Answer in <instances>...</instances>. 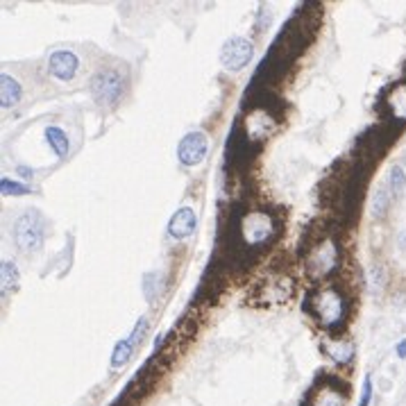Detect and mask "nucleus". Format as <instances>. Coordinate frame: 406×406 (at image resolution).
Returning a JSON list of instances; mask_svg holds the SVG:
<instances>
[{
    "instance_id": "11",
    "label": "nucleus",
    "mask_w": 406,
    "mask_h": 406,
    "mask_svg": "<svg viewBox=\"0 0 406 406\" xmlns=\"http://www.w3.org/2000/svg\"><path fill=\"white\" fill-rule=\"evenodd\" d=\"M348 395L336 382H325L320 395H311V406H343Z\"/></svg>"
},
{
    "instance_id": "4",
    "label": "nucleus",
    "mask_w": 406,
    "mask_h": 406,
    "mask_svg": "<svg viewBox=\"0 0 406 406\" xmlns=\"http://www.w3.org/2000/svg\"><path fill=\"white\" fill-rule=\"evenodd\" d=\"M14 241L21 252H37L43 243V220L37 211L23 213L14 225Z\"/></svg>"
},
{
    "instance_id": "10",
    "label": "nucleus",
    "mask_w": 406,
    "mask_h": 406,
    "mask_svg": "<svg viewBox=\"0 0 406 406\" xmlns=\"http://www.w3.org/2000/svg\"><path fill=\"white\" fill-rule=\"evenodd\" d=\"M245 127H247V139L261 141V139H266V136L273 134V118H270V114H268V111L254 109L252 114H250Z\"/></svg>"
},
{
    "instance_id": "17",
    "label": "nucleus",
    "mask_w": 406,
    "mask_h": 406,
    "mask_svg": "<svg viewBox=\"0 0 406 406\" xmlns=\"http://www.w3.org/2000/svg\"><path fill=\"white\" fill-rule=\"evenodd\" d=\"M402 107H406V84L395 86L393 98H391V111H393V116L400 118V120H404V109Z\"/></svg>"
},
{
    "instance_id": "22",
    "label": "nucleus",
    "mask_w": 406,
    "mask_h": 406,
    "mask_svg": "<svg viewBox=\"0 0 406 406\" xmlns=\"http://www.w3.org/2000/svg\"><path fill=\"white\" fill-rule=\"evenodd\" d=\"M370 400H373V382H370V377L364 379V388H361V402L359 406H368Z\"/></svg>"
},
{
    "instance_id": "12",
    "label": "nucleus",
    "mask_w": 406,
    "mask_h": 406,
    "mask_svg": "<svg viewBox=\"0 0 406 406\" xmlns=\"http://www.w3.org/2000/svg\"><path fill=\"white\" fill-rule=\"evenodd\" d=\"M21 96H23V89H21V84L14 80V77H10V75L0 77V105L3 107L19 105Z\"/></svg>"
},
{
    "instance_id": "8",
    "label": "nucleus",
    "mask_w": 406,
    "mask_h": 406,
    "mask_svg": "<svg viewBox=\"0 0 406 406\" xmlns=\"http://www.w3.org/2000/svg\"><path fill=\"white\" fill-rule=\"evenodd\" d=\"M77 68H80V62L71 50H57L48 59V71L62 82H71L77 75Z\"/></svg>"
},
{
    "instance_id": "5",
    "label": "nucleus",
    "mask_w": 406,
    "mask_h": 406,
    "mask_svg": "<svg viewBox=\"0 0 406 406\" xmlns=\"http://www.w3.org/2000/svg\"><path fill=\"white\" fill-rule=\"evenodd\" d=\"M254 55L252 41H247L245 37H232L225 41V46L220 50V62L227 71H241L250 64V59Z\"/></svg>"
},
{
    "instance_id": "6",
    "label": "nucleus",
    "mask_w": 406,
    "mask_h": 406,
    "mask_svg": "<svg viewBox=\"0 0 406 406\" xmlns=\"http://www.w3.org/2000/svg\"><path fill=\"white\" fill-rule=\"evenodd\" d=\"M241 232H243V238L250 245H261L268 238L273 236L275 225L273 218L263 211H252L243 218V225H241Z\"/></svg>"
},
{
    "instance_id": "23",
    "label": "nucleus",
    "mask_w": 406,
    "mask_h": 406,
    "mask_svg": "<svg viewBox=\"0 0 406 406\" xmlns=\"http://www.w3.org/2000/svg\"><path fill=\"white\" fill-rule=\"evenodd\" d=\"M395 352H397V357H400V359H406V339H404V341H400V343H397V348H395Z\"/></svg>"
},
{
    "instance_id": "19",
    "label": "nucleus",
    "mask_w": 406,
    "mask_h": 406,
    "mask_svg": "<svg viewBox=\"0 0 406 406\" xmlns=\"http://www.w3.org/2000/svg\"><path fill=\"white\" fill-rule=\"evenodd\" d=\"M388 204H391V195L386 193V186H382L375 195V218H384L388 211Z\"/></svg>"
},
{
    "instance_id": "9",
    "label": "nucleus",
    "mask_w": 406,
    "mask_h": 406,
    "mask_svg": "<svg viewBox=\"0 0 406 406\" xmlns=\"http://www.w3.org/2000/svg\"><path fill=\"white\" fill-rule=\"evenodd\" d=\"M195 211L191 209V206H182V209H177L175 213H172V218L168 222V234L172 238L182 241V238H188L195 232Z\"/></svg>"
},
{
    "instance_id": "21",
    "label": "nucleus",
    "mask_w": 406,
    "mask_h": 406,
    "mask_svg": "<svg viewBox=\"0 0 406 406\" xmlns=\"http://www.w3.org/2000/svg\"><path fill=\"white\" fill-rule=\"evenodd\" d=\"M145 332H148V318H141V320L136 323L134 332L129 334V339H132V341H134V345H136V343H139V341L143 339V336H145Z\"/></svg>"
},
{
    "instance_id": "7",
    "label": "nucleus",
    "mask_w": 406,
    "mask_h": 406,
    "mask_svg": "<svg viewBox=\"0 0 406 406\" xmlns=\"http://www.w3.org/2000/svg\"><path fill=\"white\" fill-rule=\"evenodd\" d=\"M206 148H209L206 134L204 132H191L179 141L177 159H179V163H184V166H195V163H200L204 159Z\"/></svg>"
},
{
    "instance_id": "3",
    "label": "nucleus",
    "mask_w": 406,
    "mask_h": 406,
    "mask_svg": "<svg viewBox=\"0 0 406 406\" xmlns=\"http://www.w3.org/2000/svg\"><path fill=\"white\" fill-rule=\"evenodd\" d=\"M125 91V77L116 68H102L91 77V96L96 98L100 105H116L123 98Z\"/></svg>"
},
{
    "instance_id": "16",
    "label": "nucleus",
    "mask_w": 406,
    "mask_h": 406,
    "mask_svg": "<svg viewBox=\"0 0 406 406\" xmlns=\"http://www.w3.org/2000/svg\"><path fill=\"white\" fill-rule=\"evenodd\" d=\"M388 186H391V193L395 197H402V193L406 191V175L402 166H393L391 175H388Z\"/></svg>"
},
{
    "instance_id": "1",
    "label": "nucleus",
    "mask_w": 406,
    "mask_h": 406,
    "mask_svg": "<svg viewBox=\"0 0 406 406\" xmlns=\"http://www.w3.org/2000/svg\"><path fill=\"white\" fill-rule=\"evenodd\" d=\"M309 309L327 330H336L348 318V300L336 286H323L314 291V295L309 300Z\"/></svg>"
},
{
    "instance_id": "2",
    "label": "nucleus",
    "mask_w": 406,
    "mask_h": 406,
    "mask_svg": "<svg viewBox=\"0 0 406 406\" xmlns=\"http://www.w3.org/2000/svg\"><path fill=\"white\" fill-rule=\"evenodd\" d=\"M339 259H341L339 243L330 236H323L307 252V273L314 279H320L339 266Z\"/></svg>"
},
{
    "instance_id": "13",
    "label": "nucleus",
    "mask_w": 406,
    "mask_h": 406,
    "mask_svg": "<svg viewBox=\"0 0 406 406\" xmlns=\"http://www.w3.org/2000/svg\"><path fill=\"white\" fill-rule=\"evenodd\" d=\"M134 341L129 339H123V341H118V345L114 348V354H111V368H120V366H125L129 357H132V352H134Z\"/></svg>"
},
{
    "instance_id": "14",
    "label": "nucleus",
    "mask_w": 406,
    "mask_h": 406,
    "mask_svg": "<svg viewBox=\"0 0 406 406\" xmlns=\"http://www.w3.org/2000/svg\"><path fill=\"white\" fill-rule=\"evenodd\" d=\"M46 139L50 143V148L55 150L57 157H64V154L68 152V139L59 127H46Z\"/></svg>"
},
{
    "instance_id": "20",
    "label": "nucleus",
    "mask_w": 406,
    "mask_h": 406,
    "mask_svg": "<svg viewBox=\"0 0 406 406\" xmlns=\"http://www.w3.org/2000/svg\"><path fill=\"white\" fill-rule=\"evenodd\" d=\"M3 195H25L28 193V186H23L19 182H12L10 177H3Z\"/></svg>"
},
{
    "instance_id": "18",
    "label": "nucleus",
    "mask_w": 406,
    "mask_h": 406,
    "mask_svg": "<svg viewBox=\"0 0 406 406\" xmlns=\"http://www.w3.org/2000/svg\"><path fill=\"white\" fill-rule=\"evenodd\" d=\"M19 286V270H16V266H12L10 261L3 263V291H12Z\"/></svg>"
},
{
    "instance_id": "15",
    "label": "nucleus",
    "mask_w": 406,
    "mask_h": 406,
    "mask_svg": "<svg viewBox=\"0 0 406 406\" xmlns=\"http://www.w3.org/2000/svg\"><path fill=\"white\" fill-rule=\"evenodd\" d=\"M325 352L330 354L334 361H339V364H348V361L354 357V345L352 343H336V345H327Z\"/></svg>"
}]
</instances>
